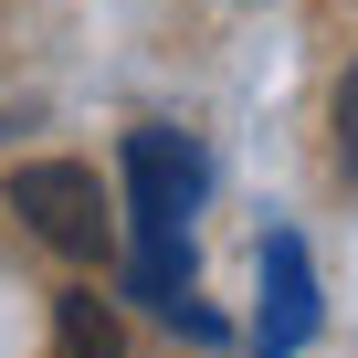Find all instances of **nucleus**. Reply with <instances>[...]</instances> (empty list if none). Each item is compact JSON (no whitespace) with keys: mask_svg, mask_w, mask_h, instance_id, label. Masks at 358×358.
<instances>
[{"mask_svg":"<svg viewBox=\"0 0 358 358\" xmlns=\"http://www.w3.org/2000/svg\"><path fill=\"white\" fill-rule=\"evenodd\" d=\"M337 158L358 169V64H348V85H337Z\"/></svg>","mask_w":358,"mask_h":358,"instance_id":"nucleus-5","label":"nucleus"},{"mask_svg":"<svg viewBox=\"0 0 358 358\" xmlns=\"http://www.w3.org/2000/svg\"><path fill=\"white\" fill-rule=\"evenodd\" d=\"M53 337H64V358H127L106 295H64V306H53Z\"/></svg>","mask_w":358,"mask_h":358,"instance_id":"nucleus-4","label":"nucleus"},{"mask_svg":"<svg viewBox=\"0 0 358 358\" xmlns=\"http://www.w3.org/2000/svg\"><path fill=\"white\" fill-rule=\"evenodd\" d=\"M306 337H316V264H306L295 232H274V243H264V316H253V358H295Z\"/></svg>","mask_w":358,"mask_h":358,"instance_id":"nucleus-3","label":"nucleus"},{"mask_svg":"<svg viewBox=\"0 0 358 358\" xmlns=\"http://www.w3.org/2000/svg\"><path fill=\"white\" fill-rule=\"evenodd\" d=\"M11 211H22L53 253H74V264H106V253H116L106 190H95V169H74V158H32V169H11Z\"/></svg>","mask_w":358,"mask_h":358,"instance_id":"nucleus-2","label":"nucleus"},{"mask_svg":"<svg viewBox=\"0 0 358 358\" xmlns=\"http://www.w3.org/2000/svg\"><path fill=\"white\" fill-rule=\"evenodd\" d=\"M211 190V158L179 127H137L127 137V211H137V295L169 306L179 327H211L190 306V211Z\"/></svg>","mask_w":358,"mask_h":358,"instance_id":"nucleus-1","label":"nucleus"}]
</instances>
